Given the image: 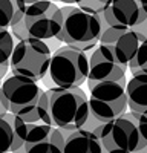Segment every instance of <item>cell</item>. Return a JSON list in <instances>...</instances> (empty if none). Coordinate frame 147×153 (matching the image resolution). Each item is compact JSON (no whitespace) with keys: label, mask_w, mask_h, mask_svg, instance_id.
I'll return each instance as SVG.
<instances>
[{"label":"cell","mask_w":147,"mask_h":153,"mask_svg":"<svg viewBox=\"0 0 147 153\" xmlns=\"http://www.w3.org/2000/svg\"><path fill=\"white\" fill-rule=\"evenodd\" d=\"M45 92L48 95L49 113L54 127L69 132L83 129L91 117V112L88 97L81 87H51Z\"/></svg>","instance_id":"6da1fadb"},{"label":"cell","mask_w":147,"mask_h":153,"mask_svg":"<svg viewBox=\"0 0 147 153\" xmlns=\"http://www.w3.org/2000/svg\"><path fill=\"white\" fill-rule=\"evenodd\" d=\"M11 127H12V143L9 149L11 153H14L24 144L40 141V139L49 135V132L54 127V123L51 118V113H49L48 95L45 91L40 94V97L37 98V101L32 106L14 115Z\"/></svg>","instance_id":"7a4b0ae2"},{"label":"cell","mask_w":147,"mask_h":153,"mask_svg":"<svg viewBox=\"0 0 147 153\" xmlns=\"http://www.w3.org/2000/svg\"><path fill=\"white\" fill-rule=\"evenodd\" d=\"M89 74V57L88 54L77 51L72 46H61L54 51L49 61L48 75L45 76V83L48 87H80L86 83Z\"/></svg>","instance_id":"3957f363"},{"label":"cell","mask_w":147,"mask_h":153,"mask_svg":"<svg viewBox=\"0 0 147 153\" xmlns=\"http://www.w3.org/2000/svg\"><path fill=\"white\" fill-rule=\"evenodd\" d=\"M52 51L45 40L28 37L14 45L9 58V68L14 75L39 81L48 75Z\"/></svg>","instance_id":"277c9868"},{"label":"cell","mask_w":147,"mask_h":153,"mask_svg":"<svg viewBox=\"0 0 147 153\" xmlns=\"http://www.w3.org/2000/svg\"><path fill=\"white\" fill-rule=\"evenodd\" d=\"M61 31L55 40L68 46H80L88 43H98L101 34V16L89 14L77 6H63Z\"/></svg>","instance_id":"5b68a950"},{"label":"cell","mask_w":147,"mask_h":153,"mask_svg":"<svg viewBox=\"0 0 147 153\" xmlns=\"http://www.w3.org/2000/svg\"><path fill=\"white\" fill-rule=\"evenodd\" d=\"M89 87V112L91 117L100 124L112 121L122 115L127 109V95L126 87L118 81H101L92 83L88 81Z\"/></svg>","instance_id":"8992f818"},{"label":"cell","mask_w":147,"mask_h":153,"mask_svg":"<svg viewBox=\"0 0 147 153\" xmlns=\"http://www.w3.org/2000/svg\"><path fill=\"white\" fill-rule=\"evenodd\" d=\"M24 28L28 37L39 40H51L55 38L61 31L63 16L61 9L52 0H42L26 6L24 11Z\"/></svg>","instance_id":"52a82bcc"},{"label":"cell","mask_w":147,"mask_h":153,"mask_svg":"<svg viewBox=\"0 0 147 153\" xmlns=\"http://www.w3.org/2000/svg\"><path fill=\"white\" fill-rule=\"evenodd\" d=\"M92 132L101 141L103 150L109 153H135L138 150V130L133 123L124 117L98 124Z\"/></svg>","instance_id":"ba28073f"},{"label":"cell","mask_w":147,"mask_h":153,"mask_svg":"<svg viewBox=\"0 0 147 153\" xmlns=\"http://www.w3.org/2000/svg\"><path fill=\"white\" fill-rule=\"evenodd\" d=\"M42 92L43 89L37 84V81L14 74L2 80L0 84L2 104L12 115H17L19 112L32 106Z\"/></svg>","instance_id":"9c48e42d"},{"label":"cell","mask_w":147,"mask_h":153,"mask_svg":"<svg viewBox=\"0 0 147 153\" xmlns=\"http://www.w3.org/2000/svg\"><path fill=\"white\" fill-rule=\"evenodd\" d=\"M146 35L137 29H122L106 26L98 38V45L107 46L120 65L127 66L135 57L140 45L144 42Z\"/></svg>","instance_id":"30bf717a"},{"label":"cell","mask_w":147,"mask_h":153,"mask_svg":"<svg viewBox=\"0 0 147 153\" xmlns=\"http://www.w3.org/2000/svg\"><path fill=\"white\" fill-rule=\"evenodd\" d=\"M101 17L109 26L135 29L147 22V6L137 3V0H107Z\"/></svg>","instance_id":"8fae6325"},{"label":"cell","mask_w":147,"mask_h":153,"mask_svg":"<svg viewBox=\"0 0 147 153\" xmlns=\"http://www.w3.org/2000/svg\"><path fill=\"white\" fill-rule=\"evenodd\" d=\"M127 66L120 65L115 60L110 49L103 45H97L89 58V74L88 81L101 83V81H118L126 76Z\"/></svg>","instance_id":"7c38bea8"},{"label":"cell","mask_w":147,"mask_h":153,"mask_svg":"<svg viewBox=\"0 0 147 153\" xmlns=\"http://www.w3.org/2000/svg\"><path fill=\"white\" fill-rule=\"evenodd\" d=\"M61 153H103V146L92 130L78 129L69 132Z\"/></svg>","instance_id":"4fadbf2b"},{"label":"cell","mask_w":147,"mask_h":153,"mask_svg":"<svg viewBox=\"0 0 147 153\" xmlns=\"http://www.w3.org/2000/svg\"><path fill=\"white\" fill-rule=\"evenodd\" d=\"M127 109L147 118V75H132L126 86Z\"/></svg>","instance_id":"5bb4252c"},{"label":"cell","mask_w":147,"mask_h":153,"mask_svg":"<svg viewBox=\"0 0 147 153\" xmlns=\"http://www.w3.org/2000/svg\"><path fill=\"white\" fill-rule=\"evenodd\" d=\"M69 135V130L52 127L49 135L40 141L24 144V153H61L65 146V139Z\"/></svg>","instance_id":"9a60e30c"},{"label":"cell","mask_w":147,"mask_h":153,"mask_svg":"<svg viewBox=\"0 0 147 153\" xmlns=\"http://www.w3.org/2000/svg\"><path fill=\"white\" fill-rule=\"evenodd\" d=\"M127 68H130L132 75H147V37L140 45L137 54L130 60Z\"/></svg>","instance_id":"2e32d148"},{"label":"cell","mask_w":147,"mask_h":153,"mask_svg":"<svg viewBox=\"0 0 147 153\" xmlns=\"http://www.w3.org/2000/svg\"><path fill=\"white\" fill-rule=\"evenodd\" d=\"M14 38L8 29L0 28V66H9V58L14 49Z\"/></svg>","instance_id":"e0dca14e"},{"label":"cell","mask_w":147,"mask_h":153,"mask_svg":"<svg viewBox=\"0 0 147 153\" xmlns=\"http://www.w3.org/2000/svg\"><path fill=\"white\" fill-rule=\"evenodd\" d=\"M12 143V127L11 124L0 117V153H8Z\"/></svg>","instance_id":"ac0fdd59"},{"label":"cell","mask_w":147,"mask_h":153,"mask_svg":"<svg viewBox=\"0 0 147 153\" xmlns=\"http://www.w3.org/2000/svg\"><path fill=\"white\" fill-rule=\"evenodd\" d=\"M74 5H77V8L89 12V14H94V16H101L103 8H104V5L100 0H75Z\"/></svg>","instance_id":"d6986e66"},{"label":"cell","mask_w":147,"mask_h":153,"mask_svg":"<svg viewBox=\"0 0 147 153\" xmlns=\"http://www.w3.org/2000/svg\"><path fill=\"white\" fill-rule=\"evenodd\" d=\"M11 2H12V19H11L9 28L17 26L19 23L23 22L24 11H26V6H28L24 3V0H11Z\"/></svg>","instance_id":"ffe728a7"},{"label":"cell","mask_w":147,"mask_h":153,"mask_svg":"<svg viewBox=\"0 0 147 153\" xmlns=\"http://www.w3.org/2000/svg\"><path fill=\"white\" fill-rule=\"evenodd\" d=\"M12 19V2L11 0H0V28L8 29Z\"/></svg>","instance_id":"44dd1931"},{"label":"cell","mask_w":147,"mask_h":153,"mask_svg":"<svg viewBox=\"0 0 147 153\" xmlns=\"http://www.w3.org/2000/svg\"><path fill=\"white\" fill-rule=\"evenodd\" d=\"M8 110L3 107V104H2V94H0V117H2V115H5Z\"/></svg>","instance_id":"7402d4cb"},{"label":"cell","mask_w":147,"mask_h":153,"mask_svg":"<svg viewBox=\"0 0 147 153\" xmlns=\"http://www.w3.org/2000/svg\"><path fill=\"white\" fill-rule=\"evenodd\" d=\"M52 2H61V3H66V5H74L75 0H52Z\"/></svg>","instance_id":"603a6c76"},{"label":"cell","mask_w":147,"mask_h":153,"mask_svg":"<svg viewBox=\"0 0 147 153\" xmlns=\"http://www.w3.org/2000/svg\"><path fill=\"white\" fill-rule=\"evenodd\" d=\"M35 2H42V0H24L26 5H31V3H35Z\"/></svg>","instance_id":"cb8c5ba5"},{"label":"cell","mask_w":147,"mask_h":153,"mask_svg":"<svg viewBox=\"0 0 147 153\" xmlns=\"http://www.w3.org/2000/svg\"><path fill=\"white\" fill-rule=\"evenodd\" d=\"M137 3H140L143 6H147V0H137Z\"/></svg>","instance_id":"d4e9b609"},{"label":"cell","mask_w":147,"mask_h":153,"mask_svg":"<svg viewBox=\"0 0 147 153\" xmlns=\"http://www.w3.org/2000/svg\"><path fill=\"white\" fill-rule=\"evenodd\" d=\"M100 2H101V3H103V5H104V3H106V2H107V0H100Z\"/></svg>","instance_id":"484cf974"},{"label":"cell","mask_w":147,"mask_h":153,"mask_svg":"<svg viewBox=\"0 0 147 153\" xmlns=\"http://www.w3.org/2000/svg\"><path fill=\"white\" fill-rule=\"evenodd\" d=\"M2 80H3V78H2V76H0V84H2Z\"/></svg>","instance_id":"4316f807"},{"label":"cell","mask_w":147,"mask_h":153,"mask_svg":"<svg viewBox=\"0 0 147 153\" xmlns=\"http://www.w3.org/2000/svg\"><path fill=\"white\" fill-rule=\"evenodd\" d=\"M103 153H109V152H106V150H103Z\"/></svg>","instance_id":"83f0119b"}]
</instances>
